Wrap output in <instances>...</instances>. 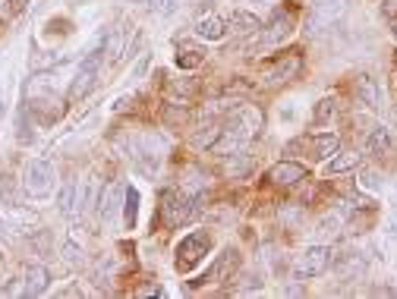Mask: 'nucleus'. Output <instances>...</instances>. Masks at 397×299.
<instances>
[{
    "label": "nucleus",
    "instance_id": "nucleus-27",
    "mask_svg": "<svg viewBox=\"0 0 397 299\" xmlns=\"http://www.w3.org/2000/svg\"><path fill=\"white\" fill-rule=\"evenodd\" d=\"M76 186L79 183L76 180H70L63 189H60V199H57V208H60V214H76Z\"/></svg>",
    "mask_w": 397,
    "mask_h": 299
},
{
    "label": "nucleus",
    "instance_id": "nucleus-26",
    "mask_svg": "<svg viewBox=\"0 0 397 299\" xmlns=\"http://www.w3.org/2000/svg\"><path fill=\"white\" fill-rule=\"evenodd\" d=\"M136 214H139V193H136V186H126V195H123V224H126V230L136 227Z\"/></svg>",
    "mask_w": 397,
    "mask_h": 299
},
{
    "label": "nucleus",
    "instance_id": "nucleus-24",
    "mask_svg": "<svg viewBox=\"0 0 397 299\" xmlns=\"http://www.w3.org/2000/svg\"><path fill=\"white\" fill-rule=\"evenodd\" d=\"M360 164H362L360 152H344V154L334 152L331 161H328V173H353V171H360Z\"/></svg>",
    "mask_w": 397,
    "mask_h": 299
},
{
    "label": "nucleus",
    "instance_id": "nucleus-33",
    "mask_svg": "<svg viewBox=\"0 0 397 299\" xmlns=\"http://www.w3.org/2000/svg\"><path fill=\"white\" fill-rule=\"evenodd\" d=\"M186 117V111H183V107H167V123H180V120H183Z\"/></svg>",
    "mask_w": 397,
    "mask_h": 299
},
{
    "label": "nucleus",
    "instance_id": "nucleus-2",
    "mask_svg": "<svg viewBox=\"0 0 397 299\" xmlns=\"http://www.w3.org/2000/svg\"><path fill=\"white\" fill-rule=\"evenodd\" d=\"M57 186V171H54L51 161L44 158H35L25 164L23 171V189L32 195V199H48Z\"/></svg>",
    "mask_w": 397,
    "mask_h": 299
},
{
    "label": "nucleus",
    "instance_id": "nucleus-23",
    "mask_svg": "<svg viewBox=\"0 0 397 299\" xmlns=\"http://www.w3.org/2000/svg\"><path fill=\"white\" fill-rule=\"evenodd\" d=\"M202 60H205V47L186 44V42H180V44H177V54H173V63H177L180 70H196V66H202Z\"/></svg>",
    "mask_w": 397,
    "mask_h": 299
},
{
    "label": "nucleus",
    "instance_id": "nucleus-17",
    "mask_svg": "<svg viewBox=\"0 0 397 299\" xmlns=\"http://www.w3.org/2000/svg\"><path fill=\"white\" fill-rule=\"evenodd\" d=\"M268 180H271L274 186H297L300 180H306V167L293 164V161H281V164H274L271 171H268Z\"/></svg>",
    "mask_w": 397,
    "mask_h": 299
},
{
    "label": "nucleus",
    "instance_id": "nucleus-22",
    "mask_svg": "<svg viewBox=\"0 0 397 299\" xmlns=\"http://www.w3.org/2000/svg\"><path fill=\"white\" fill-rule=\"evenodd\" d=\"M221 171H224V176H231V180H243L246 173H252V158L243 154V152L224 154V164H221Z\"/></svg>",
    "mask_w": 397,
    "mask_h": 299
},
{
    "label": "nucleus",
    "instance_id": "nucleus-36",
    "mask_svg": "<svg viewBox=\"0 0 397 299\" xmlns=\"http://www.w3.org/2000/svg\"><path fill=\"white\" fill-rule=\"evenodd\" d=\"M10 4H13V10H23V6L29 4V0H10Z\"/></svg>",
    "mask_w": 397,
    "mask_h": 299
},
{
    "label": "nucleus",
    "instance_id": "nucleus-12",
    "mask_svg": "<svg viewBox=\"0 0 397 299\" xmlns=\"http://www.w3.org/2000/svg\"><path fill=\"white\" fill-rule=\"evenodd\" d=\"M130 38H133V23H117L111 32H107V42H104V54L111 63L126 57V47H130Z\"/></svg>",
    "mask_w": 397,
    "mask_h": 299
},
{
    "label": "nucleus",
    "instance_id": "nucleus-7",
    "mask_svg": "<svg viewBox=\"0 0 397 299\" xmlns=\"http://www.w3.org/2000/svg\"><path fill=\"white\" fill-rule=\"evenodd\" d=\"M224 126L233 129L237 135H243L246 142H252V135H259V129H262V111L252 104H237V107H231Z\"/></svg>",
    "mask_w": 397,
    "mask_h": 299
},
{
    "label": "nucleus",
    "instance_id": "nucleus-37",
    "mask_svg": "<svg viewBox=\"0 0 397 299\" xmlns=\"http://www.w3.org/2000/svg\"><path fill=\"white\" fill-rule=\"evenodd\" d=\"M0 117H4V94H0Z\"/></svg>",
    "mask_w": 397,
    "mask_h": 299
},
{
    "label": "nucleus",
    "instance_id": "nucleus-3",
    "mask_svg": "<svg viewBox=\"0 0 397 299\" xmlns=\"http://www.w3.org/2000/svg\"><path fill=\"white\" fill-rule=\"evenodd\" d=\"M208 249H212V236H208L205 230H196V233L183 236V240H180V246H177V258H173L177 271H180V274L193 271L202 258H205Z\"/></svg>",
    "mask_w": 397,
    "mask_h": 299
},
{
    "label": "nucleus",
    "instance_id": "nucleus-9",
    "mask_svg": "<svg viewBox=\"0 0 397 299\" xmlns=\"http://www.w3.org/2000/svg\"><path fill=\"white\" fill-rule=\"evenodd\" d=\"M123 195H126V186L123 183H117V186H111L107 193H98V217L104 227H114L117 224V217L123 214Z\"/></svg>",
    "mask_w": 397,
    "mask_h": 299
},
{
    "label": "nucleus",
    "instance_id": "nucleus-31",
    "mask_svg": "<svg viewBox=\"0 0 397 299\" xmlns=\"http://www.w3.org/2000/svg\"><path fill=\"white\" fill-rule=\"evenodd\" d=\"M139 6H145V10H158V13H171L173 6L180 4V0H136Z\"/></svg>",
    "mask_w": 397,
    "mask_h": 299
},
{
    "label": "nucleus",
    "instance_id": "nucleus-35",
    "mask_svg": "<svg viewBox=\"0 0 397 299\" xmlns=\"http://www.w3.org/2000/svg\"><path fill=\"white\" fill-rule=\"evenodd\" d=\"M385 16H397V0H385Z\"/></svg>",
    "mask_w": 397,
    "mask_h": 299
},
{
    "label": "nucleus",
    "instance_id": "nucleus-18",
    "mask_svg": "<svg viewBox=\"0 0 397 299\" xmlns=\"http://www.w3.org/2000/svg\"><path fill=\"white\" fill-rule=\"evenodd\" d=\"M196 35L202 38V42H221V38L227 35V19H224V16H214V13H208V16H199Z\"/></svg>",
    "mask_w": 397,
    "mask_h": 299
},
{
    "label": "nucleus",
    "instance_id": "nucleus-30",
    "mask_svg": "<svg viewBox=\"0 0 397 299\" xmlns=\"http://www.w3.org/2000/svg\"><path fill=\"white\" fill-rule=\"evenodd\" d=\"M63 262L66 264H70V268H79V264H83L85 262V255H83V246H76V243H66V246H63Z\"/></svg>",
    "mask_w": 397,
    "mask_h": 299
},
{
    "label": "nucleus",
    "instance_id": "nucleus-21",
    "mask_svg": "<svg viewBox=\"0 0 397 299\" xmlns=\"http://www.w3.org/2000/svg\"><path fill=\"white\" fill-rule=\"evenodd\" d=\"M98 205V186H95V176H85L83 183L76 186V217H83L89 208Z\"/></svg>",
    "mask_w": 397,
    "mask_h": 299
},
{
    "label": "nucleus",
    "instance_id": "nucleus-13",
    "mask_svg": "<svg viewBox=\"0 0 397 299\" xmlns=\"http://www.w3.org/2000/svg\"><path fill=\"white\" fill-rule=\"evenodd\" d=\"M259 29H262V19L249 10H231V16H227V32H233V35L252 38L259 35Z\"/></svg>",
    "mask_w": 397,
    "mask_h": 299
},
{
    "label": "nucleus",
    "instance_id": "nucleus-11",
    "mask_svg": "<svg viewBox=\"0 0 397 299\" xmlns=\"http://www.w3.org/2000/svg\"><path fill=\"white\" fill-rule=\"evenodd\" d=\"M240 264V255L237 249H224V252L218 255V262L212 264V268L205 271V274H199L196 281H193V287H205V283H214V281H227V277L233 274V268Z\"/></svg>",
    "mask_w": 397,
    "mask_h": 299
},
{
    "label": "nucleus",
    "instance_id": "nucleus-32",
    "mask_svg": "<svg viewBox=\"0 0 397 299\" xmlns=\"http://www.w3.org/2000/svg\"><path fill=\"white\" fill-rule=\"evenodd\" d=\"M149 63H152V54H145V57L139 60L136 66H133V79H142L145 73H149Z\"/></svg>",
    "mask_w": 397,
    "mask_h": 299
},
{
    "label": "nucleus",
    "instance_id": "nucleus-25",
    "mask_svg": "<svg viewBox=\"0 0 397 299\" xmlns=\"http://www.w3.org/2000/svg\"><path fill=\"white\" fill-rule=\"evenodd\" d=\"M218 135H221V123H202L196 133H193V145L208 148V152H212V145L218 142Z\"/></svg>",
    "mask_w": 397,
    "mask_h": 299
},
{
    "label": "nucleus",
    "instance_id": "nucleus-34",
    "mask_svg": "<svg viewBox=\"0 0 397 299\" xmlns=\"http://www.w3.org/2000/svg\"><path fill=\"white\" fill-rule=\"evenodd\" d=\"M13 13H16V10H13L10 0H0V23H6V19H10Z\"/></svg>",
    "mask_w": 397,
    "mask_h": 299
},
{
    "label": "nucleus",
    "instance_id": "nucleus-6",
    "mask_svg": "<svg viewBox=\"0 0 397 299\" xmlns=\"http://www.w3.org/2000/svg\"><path fill=\"white\" fill-rule=\"evenodd\" d=\"M303 70V51H291L284 54V57H278L274 63L265 66V73H262V79H265V85H287L291 79H297Z\"/></svg>",
    "mask_w": 397,
    "mask_h": 299
},
{
    "label": "nucleus",
    "instance_id": "nucleus-5",
    "mask_svg": "<svg viewBox=\"0 0 397 299\" xmlns=\"http://www.w3.org/2000/svg\"><path fill=\"white\" fill-rule=\"evenodd\" d=\"M328 268H331V249L322 246V243H315V246H306V249H303V252L297 255V262H293V271H297V277H322Z\"/></svg>",
    "mask_w": 397,
    "mask_h": 299
},
{
    "label": "nucleus",
    "instance_id": "nucleus-20",
    "mask_svg": "<svg viewBox=\"0 0 397 299\" xmlns=\"http://www.w3.org/2000/svg\"><path fill=\"white\" fill-rule=\"evenodd\" d=\"M338 148H341V139L334 133H319L309 139V154H312L315 161H328Z\"/></svg>",
    "mask_w": 397,
    "mask_h": 299
},
{
    "label": "nucleus",
    "instance_id": "nucleus-29",
    "mask_svg": "<svg viewBox=\"0 0 397 299\" xmlns=\"http://www.w3.org/2000/svg\"><path fill=\"white\" fill-rule=\"evenodd\" d=\"M338 230H341V217L338 214H328V217H322V221L315 224V236H328V240H334Z\"/></svg>",
    "mask_w": 397,
    "mask_h": 299
},
{
    "label": "nucleus",
    "instance_id": "nucleus-15",
    "mask_svg": "<svg viewBox=\"0 0 397 299\" xmlns=\"http://www.w3.org/2000/svg\"><path fill=\"white\" fill-rule=\"evenodd\" d=\"M51 287V271L44 264H29L23 274V296H42Z\"/></svg>",
    "mask_w": 397,
    "mask_h": 299
},
{
    "label": "nucleus",
    "instance_id": "nucleus-14",
    "mask_svg": "<svg viewBox=\"0 0 397 299\" xmlns=\"http://www.w3.org/2000/svg\"><path fill=\"white\" fill-rule=\"evenodd\" d=\"M353 92L369 111H379L381 107V88H379V79H372L369 73H360L353 83Z\"/></svg>",
    "mask_w": 397,
    "mask_h": 299
},
{
    "label": "nucleus",
    "instance_id": "nucleus-16",
    "mask_svg": "<svg viewBox=\"0 0 397 299\" xmlns=\"http://www.w3.org/2000/svg\"><path fill=\"white\" fill-rule=\"evenodd\" d=\"M32 117H35L42 126H51V123H57V120L63 117V104H60V98H51V94L35 98L32 101Z\"/></svg>",
    "mask_w": 397,
    "mask_h": 299
},
{
    "label": "nucleus",
    "instance_id": "nucleus-28",
    "mask_svg": "<svg viewBox=\"0 0 397 299\" xmlns=\"http://www.w3.org/2000/svg\"><path fill=\"white\" fill-rule=\"evenodd\" d=\"M334 114H338V104H334L331 98H322V101H315L312 123H315V126H325V123H331V120H334Z\"/></svg>",
    "mask_w": 397,
    "mask_h": 299
},
{
    "label": "nucleus",
    "instance_id": "nucleus-1",
    "mask_svg": "<svg viewBox=\"0 0 397 299\" xmlns=\"http://www.w3.org/2000/svg\"><path fill=\"white\" fill-rule=\"evenodd\" d=\"M104 42H107V35H101L95 44L85 51V57L79 60V66H76V76H73V83H70V98L73 101H83L85 94L92 92V88L98 85V76H101V60H104Z\"/></svg>",
    "mask_w": 397,
    "mask_h": 299
},
{
    "label": "nucleus",
    "instance_id": "nucleus-19",
    "mask_svg": "<svg viewBox=\"0 0 397 299\" xmlns=\"http://www.w3.org/2000/svg\"><path fill=\"white\" fill-rule=\"evenodd\" d=\"M366 152L372 154V158H388V154L394 152V139H391V133H388L385 126H375L372 133L366 135Z\"/></svg>",
    "mask_w": 397,
    "mask_h": 299
},
{
    "label": "nucleus",
    "instance_id": "nucleus-10",
    "mask_svg": "<svg viewBox=\"0 0 397 299\" xmlns=\"http://www.w3.org/2000/svg\"><path fill=\"white\" fill-rule=\"evenodd\" d=\"M344 10H347V0H319V4L312 6V13H309V19H306V29L309 32H322L325 25H331Z\"/></svg>",
    "mask_w": 397,
    "mask_h": 299
},
{
    "label": "nucleus",
    "instance_id": "nucleus-8",
    "mask_svg": "<svg viewBox=\"0 0 397 299\" xmlns=\"http://www.w3.org/2000/svg\"><path fill=\"white\" fill-rule=\"evenodd\" d=\"M291 32H293L291 13L278 10V13L271 16V23L259 29V51H274L278 44H284L287 38H291Z\"/></svg>",
    "mask_w": 397,
    "mask_h": 299
},
{
    "label": "nucleus",
    "instance_id": "nucleus-4",
    "mask_svg": "<svg viewBox=\"0 0 397 299\" xmlns=\"http://www.w3.org/2000/svg\"><path fill=\"white\" fill-rule=\"evenodd\" d=\"M196 212H199V202L177 193V189H167L161 195V217H164L167 227H180V224H186Z\"/></svg>",
    "mask_w": 397,
    "mask_h": 299
}]
</instances>
